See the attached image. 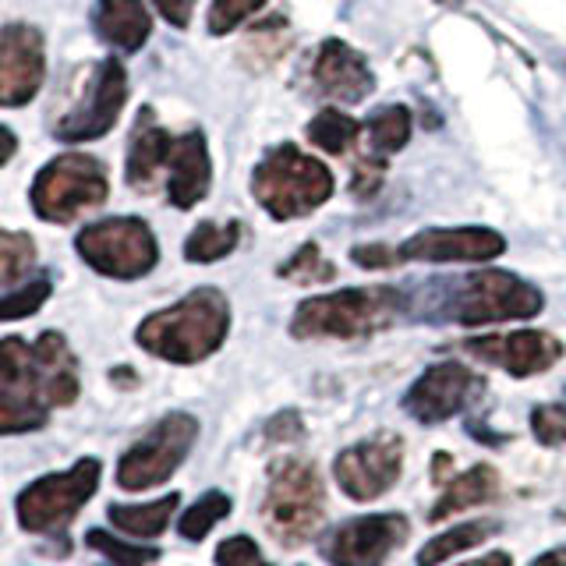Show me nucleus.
I'll return each mask as SVG.
<instances>
[{"label": "nucleus", "instance_id": "obj_2", "mask_svg": "<svg viewBox=\"0 0 566 566\" xmlns=\"http://www.w3.org/2000/svg\"><path fill=\"white\" fill-rule=\"evenodd\" d=\"M407 305L429 323L492 326L513 323V318H535L545 308V294L510 270H478L460 280H442Z\"/></svg>", "mask_w": 566, "mask_h": 566}, {"label": "nucleus", "instance_id": "obj_36", "mask_svg": "<svg viewBox=\"0 0 566 566\" xmlns=\"http://www.w3.org/2000/svg\"><path fill=\"white\" fill-rule=\"evenodd\" d=\"M301 436H305V424H301L297 411H280L265 424V439L270 442H297Z\"/></svg>", "mask_w": 566, "mask_h": 566}, {"label": "nucleus", "instance_id": "obj_7", "mask_svg": "<svg viewBox=\"0 0 566 566\" xmlns=\"http://www.w3.org/2000/svg\"><path fill=\"white\" fill-rule=\"evenodd\" d=\"M99 474H103L99 460L82 457L67 471L35 478L14 500L18 527L29 531V535H64L71 521L78 517V510L96 495Z\"/></svg>", "mask_w": 566, "mask_h": 566}, {"label": "nucleus", "instance_id": "obj_42", "mask_svg": "<svg viewBox=\"0 0 566 566\" xmlns=\"http://www.w3.org/2000/svg\"><path fill=\"white\" fill-rule=\"evenodd\" d=\"M460 566H510V556L506 553H489L482 559H471V563H460Z\"/></svg>", "mask_w": 566, "mask_h": 566}, {"label": "nucleus", "instance_id": "obj_20", "mask_svg": "<svg viewBox=\"0 0 566 566\" xmlns=\"http://www.w3.org/2000/svg\"><path fill=\"white\" fill-rule=\"evenodd\" d=\"M170 149H174V138L156 124V114L149 111H138V120H135V132H132V142H128V164H124V177H128V185L135 191H149L156 174L167 167L170 159Z\"/></svg>", "mask_w": 566, "mask_h": 566}, {"label": "nucleus", "instance_id": "obj_5", "mask_svg": "<svg viewBox=\"0 0 566 566\" xmlns=\"http://www.w3.org/2000/svg\"><path fill=\"white\" fill-rule=\"evenodd\" d=\"M333 170L323 159L305 156L291 142L273 146L259 159L252 174V195L255 202L270 212L273 220H301L312 217L318 206L333 199Z\"/></svg>", "mask_w": 566, "mask_h": 566}, {"label": "nucleus", "instance_id": "obj_18", "mask_svg": "<svg viewBox=\"0 0 566 566\" xmlns=\"http://www.w3.org/2000/svg\"><path fill=\"white\" fill-rule=\"evenodd\" d=\"M312 82L323 96L336 103H361L376 93V75L365 61V53L347 46L344 40H326L315 53Z\"/></svg>", "mask_w": 566, "mask_h": 566}, {"label": "nucleus", "instance_id": "obj_19", "mask_svg": "<svg viewBox=\"0 0 566 566\" xmlns=\"http://www.w3.org/2000/svg\"><path fill=\"white\" fill-rule=\"evenodd\" d=\"M212 181V164H209V146L202 132H188L174 138V149L167 159V199L177 209L199 206L209 195Z\"/></svg>", "mask_w": 566, "mask_h": 566}, {"label": "nucleus", "instance_id": "obj_38", "mask_svg": "<svg viewBox=\"0 0 566 566\" xmlns=\"http://www.w3.org/2000/svg\"><path fill=\"white\" fill-rule=\"evenodd\" d=\"M350 259L365 265V270H389V265H397V248L389 244H358L350 252Z\"/></svg>", "mask_w": 566, "mask_h": 566}, {"label": "nucleus", "instance_id": "obj_16", "mask_svg": "<svg viewBox=\"0 0 566 566\" xmlns=\"http://www.w3.org/2000/svg\"><path fill=\"white\" fill-rule=\"evenodd\" d=\"M506 238L489 227H429L397 244V262H492Z\"/></svg>", "mask_w": 566, "mask_h": 566}, {"label": "nucleus", "instance_id": "obj_37", "mask_svg": "<svg viewBox=\"0 0 566 566\" xmlns=\"http://www.w3.org/2000/svg\"><path fill=\"white\" fill-rule=\"evenodd\" d=\"M379 185H382V159L379 164L376 159H358V167H354V181H350L354 195H358V199H368V195L379 191Z\"/></svg>", "mask_w": 566, "mask_h": 566}, {"label": "nucleus", "instance_id": "obj_15", "mask_svg": "<svg viewBox=\"0 0 566 566\" xmlns=\"http://www.w3.org/2000/svg\"><path fill=\"white\" fill-rule=\"evenodd\" d=\"M460 347H464V354H471V358L503 368V371H510V376H517V379L548 371L563 358V344L545 329L471 336V340H464Z\"/></svg>", "mask_w": 566, "mask_h": 566}, {"label": "nucleus", "instance_id": "obj_25", "mask_svg": "<svg viewBox=\"0 0 566 566\" xmlns=\"http://www.w3.org/2000/svg\"><path fill=\"white\" fill-rule=\"evenodd\" d=\"M495 531H500V524H495V521H464V524H457L450 531H442V535H436L429 545L421 548V553H418V566H439V563H447L457 553H468V548L482 545L489 535H495Z\"/></svg>", "mask_w": 566, "mask_h": 566}, {"label": "nucleus", "instance_id": "obj_32", "mask_svg": "<svg viewBox=\"0 0 566 566\" xmlns=\"http://www.w3.org/2000/svg\"><path fill=\"white\" fill-rule=\"evenodd\" d=\"M50 291H53V283L46 276H40V280L25 283V287L4 294V297H0V323H11V318H29V315H35V312L46 305Z\"/></svg>", "mask_w": 566, "mask_h": 566}, {"label": "nucleus", "instance_id": "obj_14", "mask_svg": "<svg viewBox=\"0 0 566 566\" xmlns=\"http://www.w3.org/2000/svg\"><path fill=\"white\" fill-rule=\"evenodd\" d=\"M124 99H128V75H124L117 57H106L96 64L93 75H88L85 96L57 120V132L53 135L64 142L103 138L117 124V117L124 111Z\"/></svg>", "mask_w": 566, "mask_h": 566}, {"label": "nucleus", "instance_id": "obj_1", "mask_svg": "<svg viewBox=\"0 0 566 566\" xmlns=\"http://www.w3.org/2000/svg\"><path fill=\"white\" fill-rule=\"evenodd\" d=\"M78 397V361L61 333H43L35 344L22 336L0 340V436L43 429L53 407Z\"/></svg>", "mask_w": 566, "mask_h": 566}, {"label": "nucleus", "instance_id": "obj_6", "mask_svg": "<svg viewBox=\"0 0 566 566\" xmlns=\"http://www.w3.org/2000/svg\"><path fill=\"white\" fill-rule=\"evenodd\" d=\"M326 517V489L323 474L305 457H280L270 468V485H265L262 500V521L270 527V535L297 548L308 538H315V531L323 527Z\"/></svg>", "mask_w": 566, "mask_h": 566}, {"label": "nucleus", "instance_id": "obj_35", "mask_svg": "<svg viewBox=\"0 0 566 566\" xmlns=\"http://www.w3.org/2000/svg\"><path fill=\"white\" fill-rule=\"evenodd\" d=\"M217 566H273V563L262 559L255 538L234 535V538H227V542L217 545Z\"/></svg>", "mask_w": 566, "mask_h": 566}, {"label": "nucleus", "instance_id": "obj_39", "mask_svg": "<svg viewBox=\"0 0 566 566\" xmlns=\"http://www.w3.org/2000/svg\"><path fill=\"white\" fill-rule=\"evenodd\" d=\"M153 4L159 8V14H164L174 29H185V25L191 22V8H195V0H153Z\"/></svg>", "mask_w": 566, "mask_h": 566}, {"label": "nucleus", "instance_id": "obj_3", "mask_svg": "<svg viewBox=\"0 0 566 566\" xmlns=\"http://www.w3.org/2000/svg\"><path fill=\"white\" fill-rule=\"evenodd\" d=\"M230 333V301L217 287H199L177 305L142 318L135 344L170 365H195L217 354Z\"/></svg>", "mask_w": 566, "mask_h": 566}, {"label": "nucleus", "instance_id": "obj_41", "mask_svg": "<svg viewBox=\"0 0 566 566\" xmlns=\"http://www.w3.org/2000/svg\"><path fill=\"white\" fill-rule=\"evenodd\" d=\"M14 149H18V142H14V135L8 132V128H0V167L8 164V159L14 156Z\"/></svg>", "mask_w": 566, "mask_h": 566}, {"label": "nucleus", "instance_id": "obj_26", "mask_svg": "<svg viewBox=\"0 0 566 566\" xmlns=\"http://www.w3.org/2000/svg\"><path fill=\"white\" fill-rule=\"evenodd\" d=\"M241 241V223L227 220V223H199L185 241V259L188 262H220L238 248Z\"/></svg>", "mask_w": 566, "mask_h": 566}, {"label": "nucleus", "instance_id": "obj_8", "mask_svg": "<svg viewBox=\"0 0 566 566\" xmlns=\"http://www.w3.org/2000/svg\"><path fill=\"white\" fill-rule=\"evenodd\" d=\"M111 185L99 159L67 153L50 159L32 181V209L46 223H67L82 217L85 209H96Z\"/></svg>", "mask_w": 566, "mask_h": 566}, {"label": "nucleus", "instance_id": "obj_17", "mask_svg": "<svg viewBox=\"0 0 566 566\" xmlns=\"http://www.w3.org/2000/svg\"><path fill=\"white\" fill-rule=\"evenodd\" d=\"M46 75V50L40 29L25 22L0 25V106H25L40 93Z\"/></svg>", "mask_w": 566, "mask_h": 566}, {"label": "nucleus", "instance_id": "obj_34", "mask_svg": "<svg viewBox=\"0 0 566 566\" xmlns=\"http://www.w3.org/2000/svg\"><path fill=\"white\" fill-rule=\"evenodd\" d=\"M531 432L542 447H563L566 442V407L563 403H538L531 411Z\"/></svg>", "mask_w": 566, "mask_h": 566}, {"label": "nucleus", "instance_id": "obj_4", "mask_svg": "<svg viewBox=\"0 0 566 566\" xmlns=\"http://www.w3.org/2000/svg\"><path fill=\"white\" fill-rule=\"evenodd\" d=\"M403 312H407V297L400 287H389V283L318 294L301 301L294 308L291 336H297V340H315V336L361 340V336L394 326Z\"/></svg>", "mask_w": 566, "mask_h": 566}, {"label": "nucleus", "instance_id": "obj_30", "mask_svg": "<svg viewBox=\"0 0 566 566\" xmlns=\"http://www.w3.org/2000/svg\"><path fill=\"white\" fill-rule=\"evenodd\" d=\"M32 265H35V241L22 234V230H0V283L11 287V283L25 280Z\"/></svg>", "mask_w": 566, "mask_h": 566}, {"label": "nucleus", "instance_id": "obj_23", "mask_svg": "<svg viewBox=\"0 0 566 566\" xmlns=\"http://www.w3.org/2000/svg\"><path fill=\"white\" fill-rule=\"evenodd\" d=\"M181 506V495L170 492L164 500H153V503H138V506H124V503H111L106 506V517L117 531L124 535H135V538H159L167 531L174 510Z\"/></svg>", "mask_w": 566, "mask_h": 566}, {"label": "nucleus", "instance_id": "obj_40", "mask_svg": "<svg viewBox=\"0 0 566 566\" xmlns=\"http://www.w3.org/2000/svg\"><path fill=\"white\" fill-rule=\"evenodd\" d=\"M531 566H566V545L559 548H548L538 559H531Z\"/></svg>", "mask_w": 566, "mask_h": 566}, {"label": "nucleus", "instance_id": "obj_12", "mask_svg": "<svg viewBox=\"0 0 566 566\" xmlns=\"http://www.w3.org/2000/svg\"><path fill=\"white\" fill-rule=\"evenodd\" d=\"M485 394V379L460 361L429 365L403 394V411L421 424H442Z\"/></svg>", "mask_w": 566, "mask_h": 566}, {"label": "nucleus", "instance_id": "obj_11", "mask_svg": "<svg viewBox=\"0 0 566 566\" xmlns=\"http://www.w3.org/2000/svg\"><path fill=\"white\" fill-rule=\"evenodd\" d=\"M403 471V439L394 432H376L354 447L340 450L333 464L336 482L354 503H371L397 485Z\"/></svg>", "mask_w": 566, "mask_h": 566}, {"label": "nucleus", "instance_id": "obj_43", "mask_svg": "<svg viewBox=\"0 0 566 566\" xmlns=\"http://www.w3.org/2000/svg\"><path fill=\"white\" fill-rule=\"evenodd\" d=\"M556 517H559V521H566V506H563V510L556 513Z\"/></svg>", "mask_w": 566, "mask_h": 566}, {"label": "nucleus", "instance_id": "obj_22", "mask_svg": "<svg viewBox=\"0 0 566 566\" xmlns=\"http://www.w3.org/2000/svg\"><path fill=\"white\" fill-rule=\"evenodd\" d=\"M442 485H447V489H442V495L436 500V506L429 510V521H432V524L453 517L457 510L492 503L495 495H500V474H495V468H489V464H474V468H468L464 474L447 478Z\"/></svg>", "mask_w": 566, "mask_h": 566}, {"label": "nucleus", "instance_id": "obj_31", "mask_svg": "<svg viewBox=\"0 0 566 566\" xmlns=\"http://www.w3.org/2000/svg\"><path fill=\"white\" fill-rule=\"evenodd\" d=\"M85 545L96 548L99 556H106L114 566H149L159 559V548L156 545H132V542H120L114 535H106L103 527H88L85 531Z\"/></svg>", "mask_w": 566, "mask_h": 566}, {"label": "nucleus", "instance_id": "obj_28", "mask_svg": "<svg viewBox=\"0 0 566 566\" xmlns=\"http://www.w3.org/2000/svg\"><path fill=\"white\" fill-rule=\"evenodd\" d=\"M230 495L220 492V489H209L206 495H199L185 513H181V521H177V531H181V538L188 542H202L212 527H217L227 513H230Z\"/></svg>", "mask_w": 566, "mask_h": 566}, {"label": "nucleus", "instance_id": "obj_27", "mask_svg": "<svg viewBox=\"0 0 566 566\" xmlns=\"http://www.w3.org/2000/svg\"><path fill=\"white\" fill-rule=\"evenodd\" d=\"M358 132H361V124L354 120L350 114L336 111V106H326V111H318L308 120V142L315 149L329 153V156L347 153L354 142H358Z\"/></svg>", "mask_w": 566, "mask_h": 566}, {"label": "nucleus", "instance_id": "obj_9", "mask_svg": "<svg viewBox=\"0 0 566 566\" xmlns=\"http://www.w3.org/2000/svg\"><path fill=\"white\" fill-rule=\"evenodd\" d=\"M195 439H199V418L185 411H170L142 436L117 464V485L124 492H146L170 482V474L185 464Z\"/></svg>", "mask_w": 566, "mask_h": 566}, {"label": "nucleus", "instance_id": "obj_10", "mask_svg": "<svg viewBox=\"0 0 566 566\" xmlns=\"http://www.w3.org/2000/svg\"><path fill=\"white\" fill-rule=\"evenodd\" d=\"M78 255L93 265L99 276L138 280L156 270L159 248L156 234L138 217H111L88 223L78 234Z\"/></svg>", "mask_w": 566, "mask_h": 566}, {"label": "nucleus", "instance_id": "obj_29", "mask_svg": "<svg viewBox=\"0 0 566 566\" xmlns=\"http://www.w3.org/2000/svg\"><path fill=\"white\" fill-rule=\"evenodd\" d=\"M280 276L312 287V283H329L336 276V265L323 255V248H318L315 241H305L287 262L280 265Z\"/></svg>", "mask_w": 566, "mask_h": 566}, {"label": "nucleus", "instance_id": "obj_24", "mask_svg": "<svg viewBox=\"0 0 566 566\" xmlns=\"http://www.w3.org/2000/svg\"><path fill=\"white\" fill-rule=\"evenodd\" d=\"M365 135H368V149L376 156L400 153L407 142H411V111H407L403 103L379 106V111L368 114Z\"/></svg>", "mask_w": 566, "mask_h": 566}, {"label": "nucleus", "instance_id": "obj_33", "mask_svg": "<svg viewBox=\"0 0 566 566\" xmlns=\"http://www.w3.org/2000/svg\"><path fill=\"white\" fill-rule=\"evenodd\" d=\"M262 8H265V0H212V8H209V32L212 35L234 32L244 22V18H252Z\"/></svg>", "mask_w": 566, "mask_h": 566}, {"label": "nucleus", "instance_id": "obj_21", "mask_svg": "<svg viewBox=\"0 0 566 566\" xmlns=\"http://www.w3.org/2000/svg\"><path fill=\"white\" fill-rule=\"evenodd\" d=\"M93 29L111 46H117L124 53H135L146 46L149 32H153V18L142 0H96Z\"/></svg>", "mask_w": 566, "mask_h": 566}, {"label": "nucleus", "instance_id": "obj_13", "mask_svg": "<svg viewBox=\"0 0 566 566\" xmlns=\"http://www.w3.org/2000/svg\"><path fill=\"white\" fill-rule=\"evenodd\" d=\"M403 513H368V517L344 521L318 545L329 566H382L407 538Z\"/></svg>", "mask_w": 566, "mask_h": 566}, {"label": "nucleus", "instance_id": "obj_44", "mask_svg": "<svg viewBox=\"0 0 566 566\" xmlns=\"http://www.w3.org/2000/svg\"><path fill=\"white\" fill-rule=\"evenodd\" d=\"M111 566H114V563H111Z\"/></svg>", "mask_w": 566, "mask_h": 566}]
</instances>
